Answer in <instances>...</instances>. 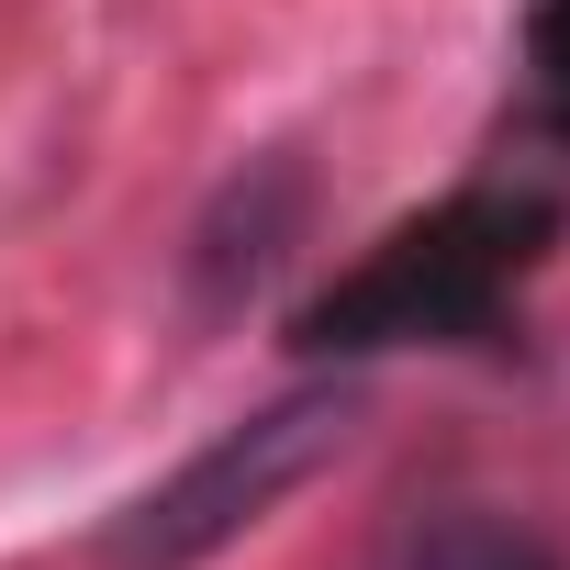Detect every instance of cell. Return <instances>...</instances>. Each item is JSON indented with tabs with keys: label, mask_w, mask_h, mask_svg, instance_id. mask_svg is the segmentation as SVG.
<instances>
[{
	"label": "cell",
	"mask_w": 570,
	"mask_h": 570,
	"mask_svg": "<svg viewBox=\"0 0 570 570\" xmlns=\"http://www.w3.org/2000/svg\"><path fill=\"white\" fill-rule=\"evenodd\" d=\"M559 235V202L548 190H459L414 224H392L336 292H314L292 314V347L303 358H381V347H492L525 268L548 257Z\"/></svg>",
	"instance_id": "6da1fadb"
},
{
	"label": "cell",
	"mask_w": 570,
	"mask_h": 570,
	"mask_svg": "<svg viewBox=\"0 0 570 570\" xmlns=\"http://www.w3.org/2000/svg\"><path fill=\"white\" fill-rule=\"evenodd\" d=\"M347 436H358V392L347 381H303V392L257 403L246 425H224L190 470H168L101 537V570H202L213 548H235L246 525H268V503L292 481H314L325 459H347Z\"/></svg>",
	"instance_id": "7a4b0ae2"
},
{
	"label": "cell",
	"mask_w": 570,
	"mask_h": 570,
	"mask_svg": "<svg viewBox=\"0 0 570 570\" xmlns=\"http://www.w3.org/2000/svg\"><path fill=\"white\" fill-rule=\"evenodd\" d=\"M314 235V168L292 157V146H268V157H246L224 190H213V213L190 224V314H246L279 268H292V246Z\"/></svg>",
	"instance_id": "3957f363"
},
{
	"label": "cell",
	"mask_w": 570,
	"mask_h": 570,
	"mask_svg": "<svg viewBox=\"0 0 570 570\" xmlns=\"http://www.w3.org/2000/svg\"><path fill=\"white\" fill-rule=\"evenodd\" d=\"M403 570H570L525 514H492V503H459V514H425L403 537Z\"/></svg>",
	"instance_id": "277c9868"
},
{
	"label": "cell",
	"mask_w": 570,
	"mask_h": 570,
	"mask_svg": "<svg viewBox=\"0 0 570 570\" xmlns=\"http://www.w3.org/2000/svg\"><path fill=\"white\" fill-rule=\"evenodd\" d=\"M525 79H537V112L570 135V0H537V23H525Z\"/></svg>",
	"instance_id": "5b68a950"
}]
</instances>
